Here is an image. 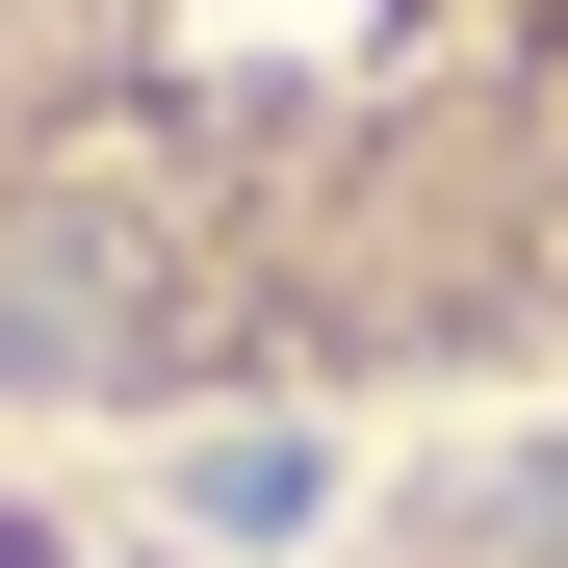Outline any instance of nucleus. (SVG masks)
<instances>
[{
    "mask_svg": "<svg viewBox=\"0 0 568 568\" xmlns=\"http://www.w3.org/2000/svg\"><path fill=\"white\" fill-rule=\"evenodd\" d=\"M0 336L78 388L568 362V0H104Z\"/></svg>",
    "mask_w": 568,
    "mask_h": 568,
    "instance_id": "obj_1",
    "label": "nucleus"
},
{
    "mask_svg": "<svg viewBox=\"0 0 568 568\" xmlns=\"http://www.w3.org/2000/svg\"><path fill=\"white\" fill-rule=\"evenodd\" d=\"M388 568H568V414H542V439H491V465H465Z\"/></svg>",
    "mask_w": 568,
    "mask_h": 568,
    "instance_id": "obj_2",
    "label": "nucleus"
}]
</instances>
